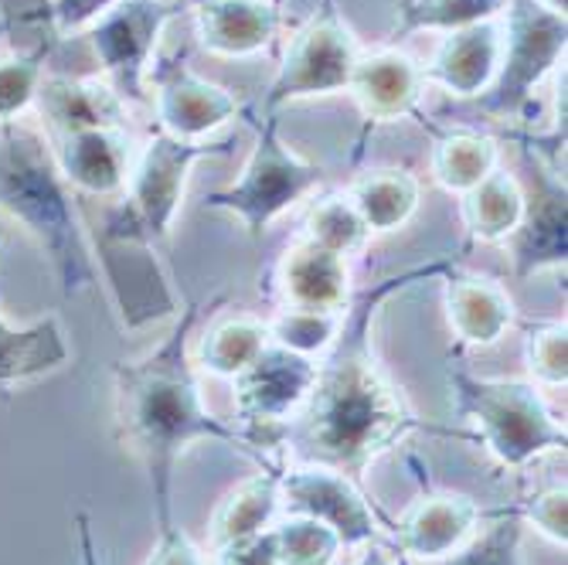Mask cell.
I'll use <instances>...</instances> for the list:
<instances>
[{"label":"cell","instance_id":"1","mask_svg":"<svg viewBox=\"0 0 568 565\" xmlns=\"http://www.w3.org/2000/svg\"><path fill=\"white\" fill-rule=\"evenodd\" d=\"M453 266V255H439L351 296L334 344L317 357L314 389L286 423L283 453H290L296 464L334 467L357 481L408 433L433 430L412 413L402 389L378 362L375 324L388 300L419 283L443 280Z\"/></svg>","mask_w":568,"mask_h":565},{"label":"cell","instance_id":"2","mask_svg":"<svg viewBox=\"0 0 568 565\" xmlns=\"http://www.w3.org/2000/svg\"><path fill=\"white\" fill-rule=\"evenodd\" d=\"M204 314V303L191 300L174 324V331L136 362H116V436L140 460L150 497H153V525H174V474L178 460L191 443H225L248 456L255 467H283L260 456L245 436L219 420L201 398L191 337Z\"/></svg>","mask_w":568,"mask_h":565},{"label":"cell","instance_id":"3","mask_svg":"<svg viewBox=\"0 0 568 565\" xmlns=\"http://www.w3.org/2000/svg\"><path fill=\"white\" fill-rule=\"evenodd\" d=\"M0 212L41 249L65 296L99 283L89 229L51 143L24 120L0 127Z\"/></svg>","mask_w":568,"mask_h":565},{"label":"cell","instance_id":"4","mask_svg":"<svg viewBox=\"0 0 568 565\" xmlns=\"http://www.w3.org/2000/svg\"><path fill=\"white\" fill-rule=\"evenodd\" d=\"M456 416L477 423L487 450L504 467L521 471L531 460L568 446L565 426L551 416L535 382L521 379H480L463 362L446 365Z\"/></svg>","mask_w":568,"mask_h":565},{"label":"cell","instance_id":"5","mask_svg":"<svg viewBox=\"0 0 568 565\" xmlns=\"http://www.w3.org/2000/svg\"><path fill=\"white\" fill-rule=\"evenodd\" d=\"M324 168L300 158L280 137V123L270 113L255 123V143L242 174L204 198V212H225L242 222L245 235L260 242L266 229L293 212L324 184Z\"/></svg>","mask_w":568,"mask_h":565},{"label":"cell","instance_id":"6","mask_svg":"<svg viewBox=\"0 0 568 565\" xmlns=\"http://www.w3.org/2000/svg\"><path fill=\"white\" fill-rule=\"evenodd\" d=\"M89 242L95 270L106 280L126 331H143L164 317L181 314L174 286L158 260V242L143 232V225L120 198L102 215V225L89 235Z\"/></svg>","mask_w":568,"mask_h":565},{"label":"cell","instance_id":"7","mask_svg":"<svg viewBox=\"0 0 568 565\" xmlns=\"http://www.w3.org/2000/svg\"><path fill=\"white\" fill-rule=\"evenodd\" d=\"M568 21L545 11L538 0H507L500 14V62L480 110L500 123L518 117L535 89L565 62Z\"/></svg>","mask_w":568,"mask_h":565},{"label":"cell","instance_id":"8","mask_svg":"<svg viewBox=\"0 0 568 565\" xmlns=\"http://www.w3.org/2000/svg\"><path fill=\"white\" fill-rule=\"evenodd\" d=\"M314 379H317L314 357L286 351L273 341L260 351V357H255L245 372L232 379L235 413L242 420L239 433L260 456L273 460V464H283L280 456H283L286 423L306 402L310 389H314Z\"/></svg>","mask_w":568,"mask_h":565},{"label":"cell","instance_id":"9","mask_svg":"<svg viewBox=\"0 0 568 565\" xmlns=\"http://www.w3.org/2000/svg\"><path fill=\"white\" fill-rule=\"evenodd\" d=\"M229 143H209V140H178L164 130L153 133L140 153L133 158L130 181L120 194V201L133 212V219L143 225V232L153 242H168L181 212L184 188L194 171V164L209 158H225Z\"/></svg>","mask_w":568,"mask_h":565},{"label":"cell","instance_id":"10","mask_svg":"<svg viewBox=\"0 0 568 565\" xmlns=\"http://www.w3.org/2000/svg\"><path fill=\"white\" fill-rule=\"evenodd\" d=\"M361 56L354 31L337 14L334 0H324L321 11L310 18L290 41L283 65L266 92V110H280L296 99L347 92L354 62Z\"/></svg>","mask_w":568,"mask_h":565},{"label":"cell","instance_id":"11","mask_svg":"<svg viewBox=\"0 0 568 565\" xmlns=\"http://www.w3.org/2000/svg\"><path fill=\"white\" fill-rule=\"evenodd\" d=\"M181 14L171 0H123V4L99 14L85 38L106 82L123 102L146 99V72L153 69V51L164 38V28Z\"/></svg>","mask_w":568,"mask_h":565},{"label":"cell","instance_id":"12","mask_svg":"<svg viewBox=\"0 0 568 565\" xmlns=\"http://www.w3.org/2000/svg\"><path fill=\"white\" fill-rule=\"evenodd\" d=\"M521 158L528 171L525 188V212L514 235L504 242L510 249V266L518 280H531L545 270H565L568 260V194H565V171L555 168L545 153L521 137Z\"/></svg>","mask_w":568,"mask_h":565},{"label":"cell","instance_id":"13","mask_svg":"<svg viewBox=\"0 0 568 565\" xmlns=\"http://www.w3.org/2000/svg\"><path fill=\"white\" fill-rule=\"evenodd\" d=\"M280 501L290 515L317 518L337 532L344 545H368L378 542V515L372 501L361 494L357 481L321 464H296L283 467Z\"/></svg>","mask_w":568,"mask_h":565},{"label":"cell","instance_id":"14","mask_svg":"<svg viewBox=\"0 0 568 565\" xmlns=\"http://www.w3.org/2000/svg\"><path fill=\"white\" fill-rule=\"evenodd\" d=\"M153 79H158L161 130L178 140H209V133L242 113L232 89L197 75L184 59H161Z\"/></svg>","mask_w":568,"mask_h":565},{"label":"cell","instance_id":"15","mask_svg":"<svg viewBox=\"0 0 568 565\" xmlns=\"http://www.w3.org/2000/svg\"><path fill=\"white\" fill-rule=\"evenodd\" d=\"M55 164L75 194L120 198L133 171V143L126 127H95L62 137H48Z\"/></svg>","mask_w":568,"mask_h":565},{"label":"cell","instance_id":"16","mask_svg":"<svg viewBox=\"0 0 568 565\" xmlns=\"http://www.w3.org/2000/svg\"><path fill=\"white\" fill-rule=\"evenodd\" d=\"M423 89H426L423 69L402 48L361 51L347 82L351 99L357 102L361 117L368 123H395L412 117L419 110Z\"/></svg>","mask_w":568,"mask_h":565},{"label":"cell","instance_id":"17","mask_svg":"<svg viewBox=\"0 0 568 565\" xmlns=\"http://www.w3.org/2000/svg\"><path fill=\"white\" fill-rule=\"evenodd\" d=\"M480 507L470 494H423L395 525V545L412 562H433L456 552L480 525Z\"/></svg>","mask_w":568,"mask_h":565},{"label":"cell","instance_id":"18","mask_svg":"<svg viewBox=\"0 0 568 565\" xmlns=\"http://www.w3.org/2000/svg\"><path fill=\"white\" fill-rule=\"evenodd\" d=\"M276 286L283 306L293 311L344 314L351 306V270L347 260L310 239H296L276 270Z\"/></svg>","mask_w":568,"mask_h":565},{"label":"cell","instance_id":"19","mask_svg":"<svg viewBox=\"0 0 568 565\" xmlns=\"http://www.w3.org/2000/svg\"><path fill=\"white\" fill-rule=\"evenodd\" d=\"M500 62V18L480 21L443 34L433 51V62L423 69L426 82H436L453 99H480Z\"/></svg>","mask_w":568,"mask_h":565},{"label":"cell","instance_id":"20","mask_svg":"<svg viewBox=\"0 0 568 565\" xmlns=\"http://www.w3.org/2000/svg\"><path fill=\"white\" fill-rule=\"evenodd\" d=\"M280 24V8L270 0H197L194 28L197 44L209 56L248 59L270 48Z\"/></svg>","mask_w":568,"mask_h":565},{"label":"cell","instance_id":"21","mask_svg":"<svg viewBox=\"0 0 568 565\" xmlns=\"http://www.w3.org/2000/svg\"><path fill=\"white\" fill-rule=\"evenodd\" d=\"M69 362L65 327L55 314L31 324H14L0 311V402L18 395V389L59 372Z\"/></svg>","mask_w":568,"mask_h":565},{"label":"cell","instance_id":"22","mask_svg":"<svg viewBox=\"0 0 568 565\" xmlns=\"http://www.w3.org/2000/svg\"><path fill=\"white\" fill-rule=\"evenodd\" d=\"M446 321L459 344L490 347L514 324V300L507 290L480 273L453 266L446 276Z\"/></svg>","mask_w":568,"mask_h":565},{"label":"cell","instance_id":"23","mask_svg":"<svg viewBox=\"0 0 568 565\" xmlns=\"http://www.w3.org/2000/svg\"><path fill=\"white\" fill-rule=\"evenodd\" d=\"M34 107L48 127V137H62L75 130H95V127H123L126 102L116 95L110 82L44 75L34 95Z\"/></svg>","mask_w":568,"mask_h":565},{"label":"cell","instance_id":"24","mask_svg":"<svg viewBox=\"0 0 568 565\" xmlns=\"http://www.w3.org/2000/svg\"><path fill=\"white\" fill-rule=\"evenodd\" d=\"M347 198L354 201L357 215L365 219L372 235H388L408 225V219L419 212L423 184L405 168H378L361 174L351 184Z\"/></svg>","mask_w":568,"mask_h":565},{"label":"cell","instance_id":"25","mask_svg":"<svg viewBox=\"0 0 568 565\" xmlns=\"http://www.w3.org/2000/svg\"><path fill=\"white\" fill-rule=\"evenodd\" d=\"M525 212V188L510 171H490L477 188L459 194V219L470 242L500 245L514 235Z\"/></svg>","mask_w":568,"mask_h":565},{"label":"cell","instance_id":"26","mask_svg":"<svg viewBox=\"0 0 568 565\" xmlns=\"http://www.w3.org/2000/svg\"><path fill=\"white\" fill-rule=\"evenodd\" d=\"M280 477H283V467H260V474L242 481L235 491L222 497V504L212 515V528H209L212 548L252 538L273 525V515L280 507Z\"/></svg>","mask_w":568,"mask_h":565},{"label":"cell","instance_id":"27","mask_svg":"<svg viewBox=\"0 0 568 565\" xmlns=\"http://www.w3.org/2000/svg\"><path fill=\"white\" fill-rule=\"evenodd\" d=\"M500 168V143L487 133L449 130L433 143V181L449 194H467Z\"/></svg>","mask_w":568,"mask_h":565},{"label":"cell","instance_id":"28","mask_svg":"<svg viewBox=\"0 0 568 565\" xmlns=\"http://www.w3.org/2000/svg\"><path fill=\"white\" fill-rule=\"evenodd\" d=\"M266 344H270L266 321L252 314L222 317L204 331L201 347H197V365L215 379H235L260 357Z\"/></svg>","mask_w":568,"mask_h":565},{"label":"cell","instance_id":"29","mask_svg":"<svg viewBox=\"0 0 568 565\" xmlns=\"http://www.w3.org/2000/svg\"><path fill=\"white\" fill-rule=\"evenodd\" d=\"M507 0H398L392 38L402 41L419 31H459L480 21L500 18Z\"/></svg>","mask_w":568,"mask_h":565},{"label":"cell","instance_id":"30","mask_svg":"<svg viewBox=\"0 0 568 565\" xmlns=\"http://www.w3.org/2000/svg\"><path fill=\"white\" fill-rule=\"evenodd\" d=\"M303 239L317 242L321 249H331L337 255H357L361 249L368 245L372 232L365 225V219L357 215L354 201L347 194H324L310 204V212L303 219Z\"/></svg>","mask_w":568,"mask_h":565},{"label":"cell","instance_id":"31","mask_svg":"<svg viewBox=\"0 0 568 565\" xmlns=\"http://www.w3.org/2000/svg\"><path fill=\"white\" fill-rule=\"evenodd\" d=\"M521 535H525V522L514 515V511L500 507L494 511L490 528H484L480 535H470L456 552L443 558L416 562V565H525Z\"/></svg>","mask_w":568,"mask_h":565},{"label":"cell","instance_id":"32","mask_svg":"<svg viewBox=\"0 0 568 565\" xmlns=\"http://www.w3.org/2000/svg\"><path fill=\"white\" fill-rule=\"evenodd\" d=\"M270 528H273L280 565H334L344 548L334 528L306 515H290Z\"/></svg>","mask_w":568,"mask_h":565},{"label":"cell","instance_id":"33","mask_svg":"<svg viewBox=\"0 0 568 565\" xmlns=\"http://www.w3.org/2000/svg\"><path fill=\"white\" fill-rule=\"evenodd\" d=\"M44 48L0 56V127L18 123L34 107V95L44 79Z\"/></svg>","mask_w":568,"mask_h":565},{"label":"cell","instance_id":"34","mask_svg":"<svg viewBox=\"0 0 568 565\" xmlns=\"http://www.w3.org/2000/svg\"><path fill=\"white\" fill-rule=\"evenodd\" d=\"M344 314H324V311H293V306H280V314L266 324L270 327V341L296 351L303 357H317L334 344L337 331H341Z\"/></svg>","mask_w":568,"mask_h":565},{"label":"cell","instance_id":"35","mask_svg":"<svg viewBox=\"0 0 568 565\" xmlns=\"http://www.w3.org/2000/svg\"><path fill=\"white\" fill-rule=\"evenodd\" d=\"M525 365L541 385L565 389L568 382V327L561 321H538L525 331Z\"/></svg>","mask_w":568,"mask_h":565},{"label":"cell","instance_id":"36","mask_svg":"<svg viewBox=\"0 0 568 565\" xmlns=\"http://www.w3.org/2000/svg\"><path fill=\"white\" fill-rule=\"evenodd\" d=\"M510 511L521 522H531L555 545L568 542V491H565V484L545 487V491L531 494L521 507H510Z\"/></svg>","mask_w":568,"mask_h":565},{"label":"cell","instance_id":"37","mask_svg":"<svg viewBox=\"0 0 568 565\" xmlns=\"http://www.w3.org/2000/svg\"><path fill=\"white\" fill-rule=\"evenodd\" d=\"M215 565H280L273 528L252 535V538L229 542V545L215 548Z\"/></svg>","mask_w":568,"mask_h":565},{"label":"cell","instance_id":"38","mask_svg":"<svg viewBox=\"0 0 568 565\" xmlns=\"http://www.w3.org/2000/svg\"><path fill=\"white\" fill-rule=\"evenodd\" d=\"M123 4V0H51V24L59 34L85 31L99 14H106L110 8Z\"/></svg>","mask_w":568,"mask_h":565},{"label":"cell","instance_id":"39","mask_svg":"<svg viewBox=\"0 0 568 565\" xmlns=\"http://www.w3.org/2000/svg\"><path fill=\"white\" fill-rule=\"evenodd\" d=\"M143 565H204V558H201L197 545L174 522L168 528H158V542H153Z\"/></svg>","mask_w":568,"mask_h":565},{"label":"cell","instance_id":"40","mask_svg":"<svg viewBox=\"0 0 568 565\" xmlns=\"http://www.w3.org/2000/svg\"><path fill=\"white\" fill-rule=\"evenodd\" d=\"M75 535H79V555H82V565H99V548H95L92 522H89L85 511H75Z\"/></svg>","mask_w":568,"mask_h":565},{"label":"cell","instance_id":"41","mask_svg":"<svg viewBox=\"0 0 568 565\" xmlns=\"http://www.w3.org/2000/svg\"><path fill=\"white\" fill-rule=\"evenodd\" d=\"M354 565H395V562H392V555H388V548H385V545L368 542V548L357 555V562H354Z\"/></svg>","mask_w":568,"mask_h":565},{"label":"cell","instance_id":"42","mask_svg":"<svg viewBox=\"0 0 568 565\" xmlns=\"http://www.w3.org/2000/svg\"><path fill=\"white\" fill-rule=\"evenodd\" d=\"M538 4H541L545 11H551V14L565 18V8H568V0H538Z\"/></svg>","mask_w":568,"mask_h":565},{"label":"cell","instance_id":"43","mask_svg":"<svg viewBox=\"0 0 568 565\" xmlns=\"http://www.w3.org/2000/svg\"><path fill=\"white\" fill-rule=\"evenodd\" d=\"M270 4H273V8H283V0H270Z\"/></svg>","mask_w":568,"mask_h":565}]
</instances>
